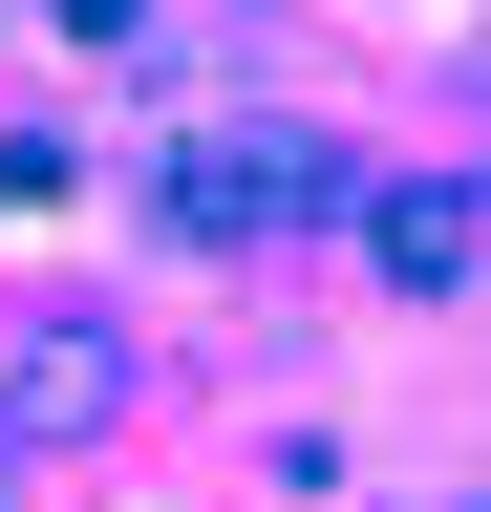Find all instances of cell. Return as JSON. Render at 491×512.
Returning <instances> with one entry per match:
<instances>
[{"instance_id": "obj_1", "label": "cell", "mask_w": 491, "mask_h": 512, "mask_svg": "<svg viewBox=\"0 0 491 512\" xmlns=\"http://www.w3.org/2000/svg\"><path fill=\"white\" fill-rule=\"evenodd\" d=\"M0 406H22V427H86V406H107V342H22V363H0Z\"/></svg>"}]
</instances>
